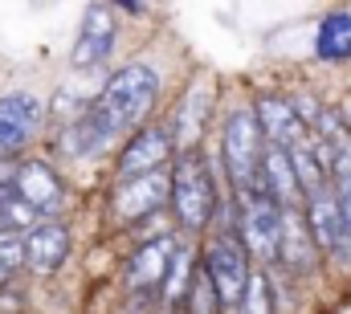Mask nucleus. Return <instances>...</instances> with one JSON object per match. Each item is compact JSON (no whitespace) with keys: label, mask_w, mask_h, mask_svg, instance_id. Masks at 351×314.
<instances>
[{"label":"nucleus","mask_w":351,"mask_h":314,"mask_svg":"<svg viewBox=\"0 0 351 314\" xmlns=\"http://www.w3.org/2000/svg\"><path fill=\"white\" fill-rule=\"evenodd\" d=\"M262 184L265 196L274 204H290L294 192H298V180H294V163H290V152L286 147H269L262 159Z\"/></svg>","instance_id":"obj_15"},{"label":"nucleus","mask_w":351,"mask_h":314,"mask_svg":"<svg viewBox=\"0 0 351 314\" xmlns=\"http://www.w3.org/2000/svg\"><path fill=\"white\" fill-rule=\"evenodd\" d=\"M241 233L250 253H258L262 261L278 257V241H282V213L278 204L262 192H245V217H241Z\"/></svg>","instance_id":"obj_5"},{"label":"nucleus","mask_w":351,"mask_h":314,"mask_svg":"<svg viewBox=\"0 0 351 314\" xmlns=\"http://www.w3.org/2000/svg\"><path fill=\"white\" fill-rule=\"evenodd\" d=\"M258 143H262V131H258V119L254 110H233L225 119V139H221V152L225 163L233 171V180L250 192L254 180H258Z\"/></svg>","instance_id":"obj_3"},{"label":"nucleus","mask_w":351,"mask_h":314,"mask_svg":"<svg viewBox=\"0 0 351 314\" xmlns=\"http://www.w3.org/2000/svg\"><path fill=\"white\" fill-rule=\"evenodd\" d=\"M41 127V102L33 94H4L0 98V159L16 156L33 131Z\"/></svg>","instance_id":"obj_6"},{"label":"nucleus","mask_w":351,"mask_h":314,"mask_svg":"<svg viewBox=\"0 0 351 314\" xmlns=\"http://www.w3.org/2000/svg\"><path fill=\"white\" fill-rule=\"evenodd\" d=\"M110 45H114V12L106 4H94V8H86L82 29H78V41H74V66L78 70H90V66L106 62Z\"/></svg>","instance_id":"obj_7"},{"label":"nucleus","mask_w":351,"mask_h":314,"mask_svg":"<svg viewBox=\"0 0 351 314\" xmlns=\"http://www.w3.org/2000/svg\"><path fill=\"white\" fill-rule=\"evenodd\" d=\"M254 119H258V131L269 135L274 147H298V143H302V131H306V127H302V119L294 114V102H290V98H278V94L258 98Z\"/></svg>","instance_id":"obj_9"},{"label":"nucleus","mask_w":351,"mask_h":314,"mask_svg":"<svg viewBox=\"0 0 351 314\" xmlns=\"http://www.w3.org/2000/svg\"><path fill=\"white\" fill-rule=\"evenodd\" d=\"M21 261H25V237L4 229L0 233V269H16Z\"/></svg>","instance_id":"obj_21"},{"label":"nucleus","mask_w":351,"mask_h":314,"mask_svg":"<svg viewBox=\"0 0 351 314\" xmlns=\"http://www.w3.org/2000/svg\"><path fill=\"white\" fill-rule=\"evenodd\" d=\"M172 152V143H168V135L164 131H139L131 143H127V152L119 159V176L123 180H139V176H152V171H160L164 167V159Z\"/></svg>","instance_id":"obj_10"},{"label":"nucleus","mask_w":351,"mask_h":314,"mask_svg":"<svg viewBox=\"0 0 351 314\" xmlns=\"http://www.w3.org/2000/svg\"><path fill=\"white\" fill-rule=\"evenodd\" d=\"M0 217H4V225H12V233H16V229H25V225H33V221H37V208H29L21 196H12V200L0 208Z\"/></svg>","instance_id":"obj_22"},{"label":"nucleus","mask_w":351,"mask_h":314,"mask_svg":"<svg viewBox=\"0 0 351 314\" xmlns=\"http://www.w3.org/2000/svg\"><path fill=\"white\" fill-rule=\"evenodd\" d=\"M172 204H176V217L192 229L208 225L213 208H217V192H213V176L204 167L200 156H184L172 171Z\"/></svg>","instance_id":"obj_2"},{"label":"nucleus","mask_w":351,"mask_h":314,"mask_svg":"<svg viewBox=\"0 0 351 314\" xmlns=\"http://www.w3.org/2000/svg\"><path fill=\"white\" fill-rule=\"evenodd\" d=\"M290 163H294V180H298V192H306V196H315V192H323V184H327V171H323V163L315 156V143H298V147H290Z\"/></svg>","instance_id":"obj_18"},{"label":"nucleus","mask_w":351,"mask_h":314,"mask_svg":"<svg viewBox=\"0 0 351 314\" xmlns=\"http://www.w3.org/2000/svg\"><path fill=\"white\" fill-rule=\"evenodd\" d=\"M0 225H4V217H0ZM0 233H4V229H0Z\"/></svg>","instance_id":"obj_24"},{"label":"nucleus","mask_w":351,"mask_h":314,"mask_svg":"<svg viewBox=\"0 0 351 314\" xmlns=\"http://www.w3.org/2000/svg\"><path fill=\"white\" fill-rule=\"evenodd\" d=\"M12 188H16V196H21L29 208H37V213H49V208L62 204V184H58V176H53V167H45V163H21Z\"/></svg>","instance_id":"obj_12"},{"label":"nucleus","mask_w":351,"mask_h":314,"mask_svg":"<svg viewBox=\"0 0 351 314\" xmlns=\"http://www.w3.org/2000/svg\"><path fill=\"white\" fill-rule=\"evenodd\" d=\"M241 311H245V314H274L269 282H265L262 274H258V278H250V286H245V298H241Z\"/></svg>","instance_id":"obj_20"},{"label":"nucleus","mask_w":351,"mask_h":314,"mask_svg":"<svg viewBox=\"0 0 351 314\" xmlns=\"http://www.w3.org/2000/svg\"><path fill=\"white\" fill-rule=\"evenodd\" d=\"M4 278H8V269H0V286H4Z\"/></svg>","instance_id":"obj_23"},{"label":"nucleus","mask_w":351,"mask_h":314,"mask_svg":"<svg viewBox=\"0 0 351 314\" xmlns=\"http://www.w3.org/2000/svg\"><path fill=\"white\" fill-rule=\"evenodd\" d=\"M160 94V74L152 66H123L119 74H110L102 94L90 102V110L66 131V147L74 156H94L102 152L114 135H123L127 127L143 123V114L152 110Z\"/></svg>","instance_id":"obj_1"},{"label":"nucleus","mask_w":351,"mask_h":314,"mask_svg":"<svg viewBox=\"0 0 351 314\" xmlns=\"http://www.w3.org/2000/svg\"><path fill=\"white\" fill-rule=\"evenodd\" d=\"M192 261H188V253L184 249H176L172 257V269H168V278H164V298H168V306H180L188 294H192V269H188Z\"/></svg>","instance_id":"obj_19"},{"label":"nucleus","mask_w":351,"mask_h":314,"mask_svg":"<svg viewBox=\"0 0 351 314\" xmlns=\"http://www.w3.org/2000/svg\"><path fill=\"white\" fill-rule=\"evenodd\" d=\"M208 286L217 294V306H241L245 286H250V265L237 241H213L208 245Z\"/></svg>","instance_id":"obj_4"},{"label":"nucleus","mask_w":351,"mask_h":314,"mask_svg":"<svg viewBox=\"0 0 351 314\" xmlns=\"http://www.w3.org/2000/svg\"><path fill=\"white\" fill-rule=\"evenodd\" d=\"M315 53L323 62H348L351 58V12L323 16V25L315 33Z\"/></svg>","instance_id":"obj_16"},{"label":"nucleus","mask_w":351,"mask_h":314,"mask_svg":"<svg viewBox=\"0 0 351 314\" xmlns=\"http://www.w3.org/2000/svg\"><path fill=\"white\" fill-rule=\"evenodd\" d=\"M168 196H172V180L164 171H152V176H139V180H123V188L114 196V213L123 221H139V217L156 213Z\"/></svg>","instance_id":"obj_8"},{"label":"nucleus","mask_w":351,"mask_h":314,"mask_svg":"<svg viewBox=\"0 0 351 314\" xmlns=\"http://www.w3.org/2000/svg\"><path fill=\"white\" fill-rule=\"evenodd\" d=\"M278 253L286 257L290 269H311V265H315V241H311L306 225H302L294 213H282V241H278Z\"/></svg>","instance_id":"obj_17"},{"label":"nucleus","mask_w":351,"mask_h":314,"mask_svg":"<svg viewBox=\"0 0 351 314\" xmlns=\"http://www.w3.org/2000/svg\"><path fill=\"white\" fill-rule=\"evenodd\" d=\"M66 253H70V233H66L62 225H53V221L37 225L33 233L25 237V261H29L37 274H53V269L66 261Z\"/></svg>","instance_id":"obj_14"},{"label":"nucleus","mask_w":351,"mask_h":314,"mask_svg":"<svg viewBox=\"0 0 351 314\" xmlns=\"http://www.w3.org/2000/svg\"><path fill=\"white\" fill-rule=\"evenodd\" d=\"M172 257H176V241L172 237H156V241H147V245L131 257V269H127L131 286H135V290L164 286V278H168V269H172Z\"/></svg>","instance_id":"obj_13"},{"label":"nucleus","mask_w":351,"mask_h":314,"mask_svg":"<svg viewBox=\"0 0 351 314\" xmlns=\"http://www.w3.org/2000/svg\"><path fill=\"white\" fill-rule=\"evenodd\" d=\"M306 233H311L315 245H323V249H343V245H348L343 213H339V204H335V196H331L327 188L315 192L311 204H306Z\"/></svg>","instance_id":"obj_11"}]
</instances>
